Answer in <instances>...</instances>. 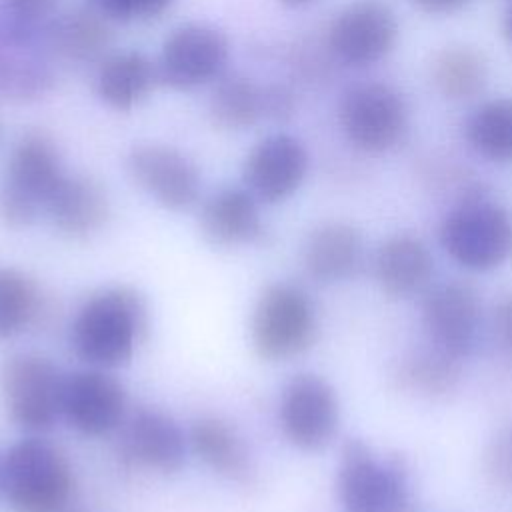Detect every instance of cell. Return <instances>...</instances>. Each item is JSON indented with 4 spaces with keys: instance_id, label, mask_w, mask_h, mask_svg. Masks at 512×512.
<instances>
[{
    "instance_id": "6da1fadb",
    "label": "cell",
    "mask_w": 512,
    "mask_h": 512,
    "mask_svg": "<svg viewBox=\"0 0 512 512\" xmlns=\"http://www.w3.org/2000/svg\"><path fill=\"white\" fill-rule=\"evenodd\" d=\"M144 318V302L134 290L106 288L80 306L70 332L72 348L92 368L122 366L134 354Z\"/></svg>"
},
{
    "instance_id": "7a4b0ae2",
    "label": "cell",
    "mask_w": 512,
    "mask_h": 512,
    "mask_svg": "<svg viewBox=\"0 0 512 512\" xmlns=\"http://www.w3.org/2000/svg\"><path fill=\"white\" fill-rule=\"evenodd\" d=\"M72 486L68 460L42 438L16 442L2 460V490L18 512H60Z\"/></svg>"
},
{
    "instance_id": "3957f363",
    "label": "cell",
    "mask_w": 512,
    "mask_h": 512,
    "mask_svg": "<svg viewBox=\"0 0 512 512\" xmlns=\"http://www.w3.org/2000/svg\"><path fill=\"white\" fill-rule=\"evenodd\" d=\"M64 174L52 140L42 132L24 134L12 148L0 184V218L12 228L30 226Z\"/></svg>"
},
{
    "instance_id": "277c9868",
    "label": "cell",
    "mask_w": 512,
    "mask_h": 512,
    "mask_svg": "<svg viewBox=\"0 0 512 512\" xmlns=\"http://www.w3.org/2000/svg\"><path fill=\"white\" fill-rule=\"evenodd\" d=\"M440 242L468 270L498 268L512 258V216L486 198H466L444 218Z\"/></svg>"
},
{
    "instance_id": "5b68a950",
    "label": "cell",
    "mask_w": 512,
    "mask_h": 512,
    "mask_svg": "<svg viewBox=\"0 0 512 512\" xmlns=\"http://www.w3.org/2000/svg\"><path fill=\"white\" fill-rule=\"evenodd\" d=\"M338 122L354 148L368 154H382L404 140L410 126V108L394 86L364 82L342 94Z\"/></svg>"
},
{
    "instance_id": "8992f818",
    "label": "cell",
    "mask_w": 512,
    "mask_h": 512,
    "mask_svg": "<svg viewBox=\"0 0 512 512\" xmlns=\"http://www.w3.org/2000/svg\"><path fill=\"white\" fill-rule=\"evenodd\" d=\"M316 312L308 294L286 282L270 284L252 314V346L264 360H288L316 338Z\"/></svg>"
},
{
    "instance_id": "52a82bcc",
    "label": "cell",
    "mask_w": 512,
    "mask_h": 512,
    "mask_svg": "<svg viewBox=\"0 0 512 512\" xmlns=\"http://www.w3.org/2000/svg\"><path fill=\"white\" fill-rule=\"evenodd\" d=\"M64 374L46 356L20 352L6 358L0 390L10 420L30 432H44L62 416Z\"/></svg>"
},
{
    "instance_id": "ba28073f",
    "label": "cell",
    "mask_w": 512,
    "mask_h": 512,
    "mask_svg": "<svg viewBox=\"0 0 512 512\" xmlns=\"http://www.w3.org/2000/svg\"><path fill=\"white\" fill-rule=\"evenodd\" d=\"M338 500L344 512H386L408 496L400 460H378L362 440H348L338 464Z\"/></svg>"
},
{
    "instance_id": "9c48e42d",
    "label": "cell",
    "mask_w": 512,
    "mask_h": 512,
    "mask_svg": "<svg viewBox=\"0 0 512 512\" xmlns=\"http://www.w3.org/2000/svg\"><path fill=\"white\" fill-rule=\"evenodd\" d=\"M228 38L210 24H182L164 40L156 58L158 82L172 90H194L226 74Z\"/></svg>"
},
{
    "instance_id": "30bf717a",
    "label": "cell",
    "mask_w": 512,
    "mask_h": 512,
    "mask_svg": "<svg viewBox=\"0 0 512 512\" xmlns=\"http://www.w3.org/2000/svg\"><path fill=\"white\" fill-rule=\"evenodd\" d=\"M398 38L392 8L378 0L344 6L328 28V48L344 64L368 66L390 54Z\"/></svg>"
},
{
    "instance_id": "8fae6325",
    "label": "cell",
    "mask_w": 512,
    "mask_h": 512,
    "mask_svg": "<svg viewBox=\"0 0 512 512\" xmlns=\"http://www.w3.org/2000/svg\"><path fill=\"white\" fill-rule=\"evenodd\" d=\"M280 426L300 450H320L338 430V398L316 374H296L282 390Z\"/></svg>"
},
{
    "instance_id": "7c38bea8",
    "label": "cell",
    "mask_w": 512,
    "mask_h": 512,
    "mask_svg": "<svg viewBox=\"0 0 512 512\" xmlns=\"http://www.w3.org/2000/svg\"><path fill=\"white\" fill-rule=\"evenodd\" d=\"M126 172L136 186L168 210H186L200 196L196 164L172 146H134L126 156Z\"/></svg>"
},
{
    "instance_id": "4fadbf2b",
    "label": "cell",
    "mask_w": 512,
    "mask_h": 512,
    "mask_svg": "<svg viewBox=\"0 0 512 512\" xmlns=\"http://www.w3.org/2000/svg\"><path fill=\"white\" fill-rule=\"evenodd\" d=\"M422 324L432 346L458 360L468 356L480 330L476 290L456 280L438 284L424 298Z\"/></svg>"
},
{
    "instance_id": "5bb4252c",
    "label": "cell",
    "mask_w": 512,
    "mask_h": 512,
    "mask_svg": "<svg viewBox=\"0 0 512 512\" xmlns=\"http://www.w3.org/2000/svg\"><path fill=\"white\" fill-rule=\"evenodd\" d=\"M308 172L306 146L292 134H270L246 156L242 166L244 188L266 204L292 196Z\"/></svg>"
},
{
    "instance_id": "9a60e30c",
    "label": "cell",
    "mask_w": 512,
    "mask_h": 512,
    "mask_svg": "<svg viewBox=\"0 0 512 512\" xmlns=\"http://www.w3.org/2000/svg\"><path fill=\"white\" fill-rule=\"evenodd\" d=\"M126 410L122 384L100 368L64 374L62 416L86 436H102L114 430Z\"/></svg>"
},
{
    "instance_id": "2e32d148",
    "label": "cell",
    "mask_w": 512,
    "mask_h": 512,
    "mask_svg": "<svg viewBox=\"0 0 512 512\" xmlns=\"http://www.w3.org/2000/svg\"><path fill=\"white\" fill-rule=\"evenodd\" d=\"M122 452L138 466L172 474L186 460V436L168 414L140 408L124 426Z\"/></svg>"
},
{
    "instance_id": "e0dca14e",
    "label": "cell",
    "mask_w": 512,
    "mask_h": 512,
    "mask_svg": "<svg viewBox=\"0 0 512 512\" xmlns=\"http://www.w3.org/2000/svg\"><path fill=\"white\" fill-rule=\"evenodd\" d=\"M110 204L100 182L86 174H64L50 194L44 214L52 224L74 238L100 230L108 218Z\"/></svg>"
},
{
    "instance_id": "ac0fdd59",
    "label": "cell",
    "mask_w": 512,
    "mask_h": 512,
    "mask_svg": "<svg viewBox=\"0 0 512 512\" xmlns=\"http://www.w3.org/2000/svg\"><path fill=\"white\" fill-rule=\"evenodd\" d=\"M364 258L360 232L344 222H326L314 228L302 248L304 270L316 282H340L358 272Z\"/></svg>"
},
{
    "instance_id": "d6986e66",
    "label": "cell",
    "mask_w": 512,
    "mask_h": 512,
    "mask_svg": "<svg viewBox=\"0 0 512 512\" xmlns=\"http://www.w3.org/2000/svg\"><path fill=\"white\" fill-rule=\"evenodd\" d=\"M202 236L222 248L254 242L262 234L258 200L246 188H222L200 210Z\"/></svg>"
},
{
    "instance_id": "ffe728a7",
    "label": "cell",
    "mask_w": 512,
    "mask_h": 512,
    "mask_svg": "<svg viewBox=\"0 0 512 512\" xmlns=\"http://www.w3.org/2000/svg\"><path fill=\"white\" fill-rule=\"evenodd\" d=\"M40 40L54 56L66 62L100 64L110 46L108 20L90 6L86 10L58 14L44 26Z\"/></svg>"
},
{
    "instance_id": "44dd1931",
    "label": "cell",
    "mask_w": 512,
    "mask_h": 512,
    "mask_svg": "<svg viewBox=\"0 0 512 512\" xmlns=\"http://www.w3.org/2000/svg\"><path fill=\"white\" fill-rule=\"evenodd\" d=\"M434 272L428 248L414 236L398 234L388 238L374 260V274L390 298H410L422 292Z\"/></svg>"
},
{
    "instance_id": "7402d4cb",
    "label": "cell",
    "mask_w": 512,
    "mask_h": 512,
    "mask_svg": "<svg viewBox=\"0 0 512 512\" xmlns=\"http://www.w3.org/2000/svg\"><path fill=\"white\" fill-rule=\"evenodd\" d=\"M156 84H160L156 62L136 50L106 56L94 76L98 98L106 106L122 112L138 106Z\"/></svg>"
},
{
    "instance_id": "603a6c76",
    "label": "cell",
    "mask_w": 512,
    "mask_h": 512,
    "mask_svg": "<svg viewBox=\"0 0 512 512\" xmlns=\"http://www.w3.org/2000/svg\"><path fill=\"white\" fill-rule=\"evenodd\" d=\"M194 454L214 472L234 482H248L254 474L252 462L240 436L218 418L196 420L190 428Z\"/></svg>"
},
{
    "instance_id": "cb8c5ba5",
    "label": "cell",
    "mask_w": 512,
    "mask_h": 512,
    "mask_svg": "<svg viewBox=\"0 0 512 512\" xmlns=\"http://www.w3.org/2000/svg\"><path fill=\"white\" fill-rule=\"evenodd\" d=\"M208 114L222 130H246L266 118L264 86L242 74H224L214 82Z\"/></svg>"
},
{
    "instance_id": "d4e9b609",
    "label": "cell",
    "mask_w": 512,
    "mask_h": 512,
    "mask_svg": "<svg viewBox=\"0 0 512 512\" xmlns=\"http://www.w3.org/2000/svg\"><path fill=\"white\" fill-rule=\"evenodd\" d=\"M470 148L490 162L512 160V98H492L472 110L464 124Z\"/></svg>"
},
{
    "instance_id": "484cf974",
    "label": "cell",
    "mask_w": 512,
    "mask_h": 512,
    "mask_svg": "<svg viewBox=\"0 0 512 512\" xmlns=\"http://www.w3.org/2000/svg\"><path fill=\"white\" fill-rule=\"evenodd\" d=\"M430 72L436 90L450 100L476 96L488 78L484 56L470 46L444 48L436 54Z\"/></svg>"
},
{
    "instance_id": "4316f807",
    "label": "cell",
    "mask_w": 512,
    "mask_h": 512,
    "mask_svg": "<svg viewBox=\"0 0 512 512\" xmlns=\"http://www.w3.org/2000/svg\"><path fill=\"white\" fill-rule=\"evenodd\" d=\"M396 378L402 388L422 396H444L460 378L458 358L430 344L428 350H418L400 362Z\"/></svg>"
},
{
    "instance_id": "83f0119b",
    "label": "cell",
    "mask_w": 512,
    "mask_h": 512,
    "mask_svg": "<svg viewBox=\"0 0 512 512\" xmlns=\"http://www.w3.org/2000/svg\"><path fill=\"white\" fill-rule=\"evenodd\" d=\"M36 310V284L16 268H0V340L22 332Z\"/></svg>"
},
{
    "instance_id": "f1b7e54d",
    "label": "cell",
    "mask_w": 512,
    "mask_h": 512,
    "mask_svg": "<svg viewBox=\"0 0 512 512\" xmlns=\"http://www.w3.org/2000/svg\"><path fill=\"white\" fill-rule=\"evenodd\" d=\"M0 6L14 40L30 46L56 16L58 0H0Z\"/></svg>"
},
{
    "instance_id": "f546056e",
    "label": "cell",
    "mask_w": 512,
    "mask_h": 512,
    "mask_svg": "<svg viewBox=\"0 0 512 512\" xmlns=\"http://www.w3.org/2000/svg\"><path fill=\"white\" fill-rule=\"evenodd\" d=\"M108 22H142L164 14L174 0H86Z\"/></svg>"
},
{
    "instance_id": "4dcf8cb0",
    "label": "cell",
    "mask_w": 512,
    "mask_h": 512,
    "mask_svg": "<svg viewBox=\"0 0 512 512\" xmlns=\"http://www.w3.org/2000/svg\"><path fill=\"white\" fill-rule=\"evenodd\" d=\"M484 470L496 486L512 490V428L500 430L490 440L484 454Z\"/></svg>"
},
{
    "instance_id": "1f68e13d",
    "label": "cell",
    "mask_w": 512,
    "mask_h": 512,
    "mask_svg": "<svg viewBox=\"0 0 512 512\" xmlns=\"http://www.w3.org/2000/svg\"><path fill=\"white\" fill-rule=\"evenodd\" d=\"M264 110L270 120H286L294 110V98L282 86H264Z\"/></svg>"
},
{
    "instance_id": "d6a6232c",
    "label": "cell",
    "mask_w": 512,
    "mask_h": 512,
    "mask_svg": "<svg viewBox=\"0 0 512 512\" xmlns=\"http://www.w3.org/2000/svg\"><path fill=\"white\" fill-rule=\"evenodd\" d=\"M494 330L506 350L512 352V296L504 298L494 310Z\"/></svg>"
},
{
    "instance_id": "836d02e7",
    "label": "cell",
    "mask_w": 512,
    "mask_h": 512,
    "mask_svg": "<svg viewBox=\"0 0 512 512\" xmlns=\"http://www.w3.org/2000/svg\"><path fill=\"white\" fill-rule=\"evenodd\" d=\"M424 12L430 14H450L462 8L468 0H414Z\"/></svg>"
},
{
    "instance_id": "e575fe53",
    "label": "cell",
    "mask_w": 512,
    "mask_h": 512,
    "mask_svg": "<svg viewBox=\"0 0 512 512\" xmlns=\"http://www.w3.org/2000/svg\"><path fill=\"white\" fill-rule=\"evenodd\" d=\"M386 512H416V508L412 506L410 498H406V500H402V502L394 504V506H392L390 510H386Z\"/></svg>"
},
{
    "instance_id": "d590c367",
    "label": "cell",
    "mask_w": 512,
    "mask_h": 512,
    "mask_svg": "<svg viewBox=\"0 0 512 512\" xmlns=\"http://www.w3.org/2000/svg\"><path fill=\"white\" fill-rule=\"evenodd\" d=\"M504 32H506V38H508L510 44H512V6L508 8L506 18H504Z\"/></svg>"
},
{
    "instance_id": "8d00e7d4",
    "label": "cell",
    "mask_w": 512,
    "mask_h": 512,
    "mask_svg": "<svg viewBox=\"0 0 512 512\" xmlns=\"http://www.w3.org/2000/svg\"><path fill=\"white\" fill-rule=\"evenodd\" d=\"M284 6H288V8H302V6H308V4H312V2H316V0H280Z\"/></svg>"
},
{
    "instance_id": "74e56055",
    "label": "cell",
    "mask_w": 512,
    "mask_h": 512,
    "mask_svg": "<svg viewBox=\"0 0 512 512\" xmlns=\"http://www.w3.org/2000/svg\"><path fill=\"white\" fill-rule=\"evenodd\" d=\"M0 490H2V460H0Z\"/></svg>"
}]
</instances>
